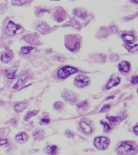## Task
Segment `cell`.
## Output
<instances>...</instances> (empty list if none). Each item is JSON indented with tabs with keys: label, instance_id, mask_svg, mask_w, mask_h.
Instances as JSON below:
<instances>
[{
	"label": "cell",
	"instance_id": "1",
	"mask_svg": "<svg viewBox=\"0 0 138 155\" xmlns=\"http://www.w3.org/2000/svg\"><path fill=\"white\" fill-rule=\"evenodd\" d=\"M110 140L104 136H98L94 139V144L96 147L100 150H105L110 145Z\"/></svg>",
	"mask_w": 138,
	"mask_h": 155
},
{
	"label": "cell",
	"instance_id": "2",
	"mask_svg": "<svg viewBox=\"0 0 138 155\" xmlns=\"http://www.w3.org/2000/svg\"><path fill=\"white\" fill-rule=\"evenodd\" d=\"M77 72V69L76 68L71 66H64L59 70L57 72V76L61 79H65Z\"/></svg>",
	"mask_w": 138,
	"mask_h": 155
},
{
	"label": "cell",
	"instance_id": "3",
	"mask_svg": "<svg viewBox=\"0 0 138 155\" xmlns=\"http://www.w3.org/2000/svg\"><path fill=\"white\" fill-rule=\"evenodd\" d=\"M90 78L84 75H80L77 76L74 80V84L76 87L82 88L88 86L90 83Z\"/></svg>",
	"mask_w": 138,
	"mask_h": 155
},
{
	"label": "cell",
	"instance_id": "4",
	"mask_svg": "<svg viewBox=\"0 0 138 155\" xmlns=\"http://www.w3.org/2000/svg\"><path fill=\"white\" fill-rule=\"evenodd\" d=\"M116 150L119 155H127L129 152L134 150V148L132 145L124 142L118 147Z\"/></svg>",
	"mask_w": 138,
	"mask_h": 155
},
{
	"label": "cell",
	"instance_id": "5",
	"mask_svg": "<svg viewBox=\"0 0 138 155\" xmlns=\"http://www.w3.org/2000/svg\"><path fill=\"white\" fill-rule=\"evenodd\" d=\"M21 27L17 24H14L12 21H9V23L7 24V25L5 29L7 35H9L10 36H14L16 34V32H17V30L20 29Z\"/></svg>",
	"mask_w": 138,
	"mask_h": 155
},
{
	"label": "cell",
	"instance_id": "6",
	"mask_svg": "<svg viewBox=\"0 0 138 155\" xmlns=\"http://www.w3.org/2000/svg\"><path fill=\"white\" fill-rule=\"evenodd\" d=\"M80 126L83 130V132L87 134H91L93 132V128L91 127L90 124H89V122L87 121L86 119H83L80 122Z\"/></svg>",
	"mask_w": 138,
	"mask_h": 155
},
{
	"label": "cell",
	"instance_id": "7",
	"mask_svg": "<svg viewBox=\"0 0 138 155\" xmlns=\"http://www.w3.org/2000/svg\"><path fill=\"white\" fill-rule=\"evenodd\" d=\"M63 97L64 100L71 104H74L77 101V96L75 93L72 92H66L63 94Z\"/></svg>",
	"mask_w": 138,
	"mask_h": 155
},
{
	"label": "cell",
	"instance_id": "8",
	"mask_svg": "<svg viewBox=\"0 0 138 155\" xmlns=\"http://www.w3.org/2000/svg\"><path fill=\"white\" fill-rule=\"evenodd\" d=\"M28 76H29V73L27 72H23V73H21V74L19 76V77L18 78V81H17V83L15 84V86H13V89H17L20 86L23 85L24 84V83L25 82V81H26V79H28Z\"/></svg>",
	"mask_w": 138,
	"mask_h": 155
},
{
	"label": "cell",
	"instance_id": "9",
	"mask_svg": "<svg viewBox=\"0 0 138 155\" xmlns=\"http://www.w3.org/2000/svg\"><path fill=\"white\" fill-rule=\"evenodd\" d=\"M35 29L40 33L42 34H46L50 30V27L47 25V24L43 21L39 22L36 25Z\"/></svg>",
	"mask_w": 138,
	"mask_h": 155
},
{
	"label": "cell",
	"instance_id": "10",
	"mask_svg": "<svg viewBox=\"0 0 138 155\" xmlns=\"http://www.w3.org/2000/svg\"><path fill=\"white\" fill-rule=\"evenodd\" d=\"M28 140V136L26 133H21L18 134L15 137V140L19 144H23L26 142Z\"/></svg>",
	"mask_w": 138,
	"mask_h": 155
},
{
	"label": "cell",
	"instance_id": "11",
	"mask_svg": "<svg viewBox=\"0 0 138 155\" xmlns=\"http://www.w3.org/2000/svg\"><path fill=\"white\" fill-rule=\"evenodd\" d=\"M17 67H12L5 70V74L9 79H15L16 76V72H17Z\"/></svg>",
	"mask_w": 138,
	"mask_h": 155
},
{
	"label": "cell",
	"instance_id": "12",
	"mask_svg": "<svg viewBox=\"0 0 138 155\" xmlns=\"http://www.w3.org/2000/svg\"><path fill=\"white\" fill-rule=\"evenodd\" d=\"M73 13H74V14L76 16V17L82 20H85L87 16L86 12L82 9H74V12Z\"/></svg>",
	"mask_w": 138,
	"mask_h": 155
},
{
	"label": "cell",
	"instance_id": "13",
	"mask_svg": "<svg viewBox=\"0 0 138 155\" xmlns=\"http://www.w3.org/2000/svg\"><path fill=\"white\" fill-rule=\"evenodd\" d=\"M118 68L120 72L127 73L130 70V64L125 61H122L120 63H119Z\"/></svg>",
	"mask_w": 138,
	"mask_h": 155
},
{
	"label": "cell",
	"instance_id": "14",
	"mask_svg": "<svg viewBox=\"0 0 138 155\" xmlns=\"http://www.w3.org/2000/svg\"><path fill=\"white\" fill-rule=\"evenodd\" d=\"M120 81V79L119 77H117L115 78H111L108 81L106 87L107 89H110L113 87L117 86L119 84Z\"/></svg>",
	"mask_w": 138,
	"mask_h": 155
},
{
	"label": "cell",
	"instance_id": "15",
	"mask_svg": "<svg viewBox=\"0 0 138 155\" xmlns=\"http://www.w3.org/2000/svg\"><path fill=\"white\" fill-rule=\"evenodd\" d=\"M122 38L124 41L128 44H132L134 41V36L130 34H123L122 35Z\"/></svg>",
	"mask_w": 138,
	"mask_h": 155
},
{
	"label": "cell",
	"instance_id": "16",
	"mask_svg": "<svg viewBox=\"0 0 138 155\" xmlns=\"http://www.w3.org/2000/svg\"><path fill=\"white\" fill-rule=\"evenodd\" d=\"M28 106V104L24 102H21V103H18L17 104H15L14 107V110L16 112L19 113L21 112L23 110H24L25 109H26Z\"/></svg>",
	"mask_w": 138,
	"mask_h": 155
},
{
	"label": "cell",
	"instance_id": "17",
	"mask_svg": "<svg viewBox=\"0 0 138 155\" xmlns=\"http://www.w3.org/2000/svg\"><path fill=\"white\" fill-rule=\"evenodd\" d=\"M46 151L50 155H55L57 152V147L56 145L47 146L46 147Z\"/></svg>",
	"mask_w": 138,
	"mask_h": 155
},
{
	"label": "cell",
	"instance_id": "18",
	"mask_svg": "<svg viewBox=\"0 0 138 155\" xmlns=\"http://www.w3.org/2000/svg\"><path fill=\"white\" fill-rule=\"evenodd\" d=\"M111 124H115L116 123H118L120 121L123 119L120 116H110V117H107L106 118Z\"/></svg>",
	"mask_w": 138,
	"mask_h": 155
},
{
	"label": "cell",
	"instance_id": "19",
	"mask_svg": "<svg viewBox=\"0 0 138 155\" xmlns=\"http://www.w3.org/2000/svg\"><path fill=\"white\" fill-rule=\"evenodd\" d=\"M43 135H44V132L42 129H37L35 130V132L33 133V137L36 140V139L42 137Z\"/></svg>",
	"mask_w": 138,
	"mask_h": 155
},
{
	"label": "cell",
	"instance_id": "20",
	"mask_svg": "<svg viewBox=\"0 0 138 155\" xmlns=\"http://www.w3.org/2000/svg\"><path fill=\"white\" fill-rule=\"evenodd\" d=\"M38 112L37 110H34V111H31V112L28 113L26 114V115L24 116V121H28L29 119H30L32 116H34L37 115Z\"/></svg>",
	"mask_w": 138,
	"mask_h": 155
},
{
	"label": "cell",
	"instance_id": "21",
	"mask_svg": "<svg viewBox=\"0 0 138 155\" xmlns=\"http://www.w3.org/2000/svg\"><path fill=\"white\" fill-rule=\"evenodd\" d=\"M11 58L10 56L8 55L7 53H3L1 56V60L4 63H7L11 61Z\"/></svg>",
	"mask_w": 138,
	"mask_h": 155
},
{
	"label": "cell",
	"instance_id": "22",
	"mask_svg": "<svg viewBox=\"0 0 138 155\" xmlns=\"http://www.w3.org/2000/svg\"><path fill=\"white\" fill-rule=\"evenodd\" d=\"M33 47H23L21 48V52L23 53V54H28L32 50H33Z\"/></svg>",
	"mask_w": 138,
	"mask_h": 155
},
{
	"label": "cell",
	"instance_id": "23",
	"mask_svg": "<svg viewBox=\"0 0 138 155\" xmlns=\"http://www.w3.org/2000/svg\"><path fill=\"white\" fill-rule=\"evenodd\" d=\"M100 124L103 126V130L105 133H108L111 130V127L108 125L107 122H104L103 121H100Z\"/></svg>",
	"mask_w": 138,
	"mask_h": 155
},
{
	"label": "cell",
	"instance_id": "24",
	"mask_svg": "<svg viewBox=\"0 0 138 155\" xmlns=\"http://www.w3.org/2000/svg\"><path fill=\"white\" fill-rule=\"evenodd\" d=\"M125 47L129 51V52H134L135 51H136L137 50V45H136L133 47H130V46H125Z\"/></svg>",
	"mask_w": 138,
	"mask_h": 155
},
{
	"label": "cell",
	"instance_id": "25",
	"mask_svg": "<svg viewBox=\"0 0 138 155\" xmlns=\"http://www.w3.org/2000/svg\"><path fill=\"white\" fill-rule=\"evenodd\" d=\"M26 2V1H12V3L16 6H21Z\"/></svg>",
	"mask_w": 138,
	"mask_h": 155
},
{
	"label": "cell",
	"instance_id": "26",
	"mask_svg": "<svg viewBox=\"0 0 138 155\" xmlns=\"http://www.w3.org/2000/svg\"><path fill=\"white\" fill-rule=\"evenodd\" d=\"M110 108V104H105L102 107L100 112H106V111L108 110Z\"/></svg>",
	"mask_w": 138,
	"mask_h": 155
},
{
	"label": "cell",
	"instance_id": "27",
	"mask_svg": "<svg viewBox=\"0 0 138 155\" xmlns=\"http://www.w3.org/2000/svg\"><path fill=\"white\" fill-rule=\"evenodd\" d=\"M64 135H65V136L68 137H69V138H71L73 137V133L71 131H70V130H67V131H66L65 133H64Z\"/></svg>",
	"mask_w": 138,
	"mask_h": 155
},
{
	"label": "cell",
	"instance_id": "28",
	"mask_svg": "<svg viewBox=\"0 0 138 155\" xmlns=\"http://www.w3.org/2000/svg\"><path fill=\"white\" fill-rule=\"evenodd\" d=\"M131 83L133 84H137V76H134L132 78Z\"/></svg>",
	"mask_w": 138,
	"mask_h": 155
},
{
	"label": "cell",
	"instance_id": "29",
	"mask_svg": "<svg viewBox=\"0 0 138 155\" xmlns=\"http://www.w3.org/2000/svg\"><path fill=\"white\" fill-rule=\"evenodd\" d=\"M55 104H57V106H54L55 108L56 109H60V108L62 107L63 104H62V102H56Z\"/></svg>",
	"mask_w": 138,
	"mask_h": 155
},
{
	"label": "cell",
	"instance_id": "30",
	"mask_svg": "<svg viewBox=\"0 0 138 155\" xmlns=\"http://www.w3.org/2000/svg\"><path fill=\"white\" fill-rule=\"evenodd\" d=\"M41 122L42 124H48L50 122V119L47 118H43L41 120Z\"/></svg>",
	"mask_w": 138,
	"mask_h": 155
},
{
	"label": "cell",
	"instance_id": "31",
	"mask_svg": "<svg viewBox=\"0 0 138 155\" xmlns=\"http://www.w3.org/2000/svg\"><path fill=\"white\" fill-rule=\"evenodd\" d=\"M7 142V140H2V139H0V146L6 144Z\"/></svg>",
	"mask_w": 138,
	"mask_h": 155
},
{
	"label": "cell",
	"instance_id": "32",
	"mask_svg": "<svg viewBox=\"0 0 138 155\" xmlns=\"http://www.w3.org/2000/svg\"><path fill=\"white\" fill-rule=\"evenodd\" d=\"M133 131L134 132V133L137 135V126H135L134 128H133Z\"/></svg>",
	"mask_w": 138,
	"mask_h": 155
}]
</instances>
